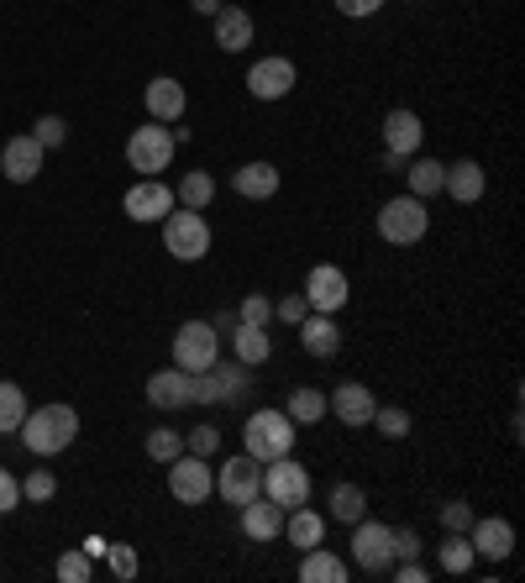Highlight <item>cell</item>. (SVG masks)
Segmentation results:
<instances>
[{"instance_id": "45", "label": "cell", "mask_w": 525, "mask_h": 583, "mask_svg": "<svg viewBox=\"0 0 525 583\" xmlns=\"http://www.w3.org/2000/svg\"><path fill=\"white\" fill-rule=\"evenodd\" d=\"M473 525V510H467V500H446L442 504V531H467Z\"/></svg>"}, {"instance_id": "42", "label": "cell", "mask_w": 525, "mask_h": 583, "mask_svg": "<svg viewBox=\"0 0 525 583\" xmlns=\"http://www.w3.org/2000/svg\"><path fill=\"white\" fill-rule=\"evenodd\" d=\"M32 137H38L42 147H63V142H69V126H63V116H38Z\"/></svg>"}, {"instance_id": "49", "label": "cell", "mask_w": 525, "mask_h": 583, "mask_svg": "<svg viewBox=\"0 0 525 583\" xmlns=\"http://www.w3.org/2000/svg\"><path fill=\"white\" fill-rule=\"evenodd\" d=\"M189 6H195V17H216V11H222L226 0H189Z\"/></svg>"}, {"instance_id": "14", "label": "cell", "mask_w": 525, "mask_h": 583, "mask_svg": "<svg viewBox=\"0 0 525 583\" xmlns=\"http://www.w3.org/2000/svg\"><path fill=\"white\" fill-rule=\"evenodd\" d=\"M174 190H168V184L163 180H137L132 184V190H126V201H122V211L126 216H132V222H163V216H168V211H174Z\"/></svg>"}, {"instance_id": "31", "label": "cell", "mask_w": 525, "mask_h": 583, "mask_svg": "<svg viewBox=\"0 0 525 583\" xmlns=\"http://www.w3.org/2000/svg\"><path fill=\"white\" fill-rule=\"evenodd\" d=\"M284 416H289L295 426L326 421V395H321V389H310V383H300V389H289V405H284Z\"/></svg>"}, {"instance_id": "6", "label": "cell", "mask_w": 525, "mask_h": 583, "mask_svg": "<svg viewBox=\"0 0 525 583\" xmlns=\"http://www.w3.org/2000/svg\"><path fill=\"white\" fill-rule=\"evenodd\" d=\"M262 500H274L289 515L295 504H310V468L295 463L289 452L274 458V463H262Z\"/></svg>"}, {"instance_id": "12", "label": "cell", "mask_w": 525, "mask_h": 583, "mask_svg": "<svg viewBox=\"0 0 525 583\" xmlns=\"http://www.w3.org/2000/svg\"><path fill=\"white\" fill-rule=\"evenodd\" d=\"M295 84H300V74H295V63L284 59V53L258 59L253 69H247V95H253V101H284Z\"/></svg>"}, {"instance_id": "32", "label": "cell", "mask_w": 525, "mask_h": 583, "mask_svg": "<svg viewBox=\"0 0 525 583\" xmlns=\"http://www.w3.org/2000/svg\"><path fill=\"white\" fill-rule=\"evenodd\" d=\"M174 201H179L184 211H205V205L216 201V180H210L205 168H189L179 180V190H174Z\"/></svg>"}, {"instance_id": "46", "label": "cell", "mask_w": 525, "mask_h": 583, "mask_svg": "<svg viewBox=\"0 0 525 583\" xmlns=\"http://www.w3.org/2000/svg\"><path fill=\"white\" fill-rule=\"evenodd\" d=\"M17 504H21V479H17V473H6V468H0V515H11Z\"/></svg>"}, {"instance_id": "36", "label": "cell", "mask_w": 525, "mask_h": 583, "mask_svg": "<svg viewBox=\"0 0 525 583\" xmlns=\"http://www.w3.org/2000/svg\"><path fill=\"white\" fill-rule=\"evenodd\" d=\"M179 452H184V437H179V431H168V426L147 431V458H153V463H174Z\"/></svg>"}, {"instance_id": "1", "label": "cell", "mask_w": 525, "mask_h": 583, "mask_svg": "<svg viewBox=\"0 0 525 583\" xmlns=\"http://www.w3.org/2000/svg\"><path fill=\"white\" fill-rule=\"evenodd\" d=\"M17 437L27 442L32 458H59L80 437V416H74V405H42V410H27Z\"/></svg>"}, {"instance_id": "29", "label": "cell", "mask_w": 525, "mask_h": 583, "mask_svg": "<svg viewBox=\"0 0 525 583\" xmlns=\"http://www.w3.org/2000/svg\"><path fill=\"white\" fill-rule=\"evenodd\" d=\"M442 174H446V163L421 158V153L404 163V180H410V195H415V201H431V195H442Z\"/></svg>"}, {"instance_id": "48", "label": "cell", "mask_w": 525, "mask_h": 583, "mask_svg": "<svg viewBox=\"0 0 525 583\" xmlns=\"http://www.w3.org/2000/svg\"><path fill=\"white\" fill-rule=\"evenodd\" d=\"M394 579H400V583H425L431 573H425V567L415 563V558H410V563H400V567H394Z\"/></svg>"}, {"instance_id": "50", "label": "cell", "mask_w": 525, "mask_h": 583, "mask_svg": "<svg viewBox=\"0 0 525 583\" xmlns=\"http://www.w3.org/2000/svg\"><path fill=\"white\" fill-rule=\"evenodd\" d=\"M404 163H410V158H400V153H384V174H404Z\"/></svg>"}, {"instance_id": "33", "label": "cell", "mask_w": 525, "mask_h": 583, "mask_svg": "<svg viewBox=\"0 0 525 583\" xmlns=\"http://www.w3.org/2000/svg\"><path fill=\"white\" fill-rule=\"evenodd\" d=\"M436 563H442V573H467V567L478 563V552H473V542H467V531H446V542L436 546Z\"/></svg>"}, {"instance_id": "5", "label": "cell", "mask_w": 525, "mask_h": 583, "mask_svg": "<svg viewBox=\"0 0 525 583\" xmlns=\"http://www.w3.org/2000/svg\"><path fill=\"white\" fill-rule=\"evenodd\" d=\"M431 232V211H425V201H415V195H394V201H384V211H379V237L394 242V247H415V242Z\"/></svg>"}, {"instance_id": "34", "label": "cell", "mask_w": 525, "mask_h": 583, "mask_svg": "<svg viewBox=\"0 0 525 583\" xmlns=\"http://www.w3.org/2000/svg\"><path fill=\"white\" fill-rule=\"evenodd\" d=\"M21 421H27V395H21V383L0 379V437L21 431Z\"/></svg>"}, {"instance_id": "8", "label": "cell", "mask_w": 525, "mask_h": 583, "mask_svg": "<svg viewBox=\"0 0 525 583\" xmlns=\"http://www.w3.org/2000/svg\"><path fill=\"white\" fill-rule=\"evenodd\" d=\"M216 358H222V337H216L210 321H184L179 331H174V368L200 374V368H210Z\"/></svg>"}, {"instance_id": "7", "label": "cell", "mask_w": 525, "mask_h": 583, "mask_svg": "<svg viewBox=\"0 0 525 583\" xmlns=\"http://www.w3.org/2000/svg\"><path fill=\"white\" fill-rule=\"evenodd\" d=\"M247 389H253V379H247V362H210V368H200L195 374V405H237L247 400Z\"/></svg>"}, {"instance_id": "13", "label": "cell", "mask_w": 525, "mask_h": 583, "mask_svg": "<svg viewBox=\"0 0 525 583\" xmlns=\"http://www.w3.org/2000/svg\"><path fill=\"white\" fill-rule=\"evenodd\" d=\"M216 494H222L226 504H237L243 510L247 500H258L262 494V463L258 458H231V463H222V473H216Z\"/></svg>"}, {"instance_id": "44", "label": "cell", "mask_w": 525, "mask_h": 583, "mask_svg": "<svg viewBox=\"0 0 525 583\" xmlns=\"http://www.w3.org/2000/svg\"><path fill=\"white\" fill-rule=\"evenodd\" d=\"M389 546H394V563H410V558H421V536L404 525V531H389Z\"/></svg>"}, {"instance_id": "11", "label": "cell", "mask_w": 525, "mask_h": 583, "mask_svg": "<svg viewBox=\"0 0 525 583\" xmlns=\"http://www.w3.org/2000/svg\"><path fill=\"white\" fill-rule=\"evenodd\" d=\"M305 305L310 310H321V316H337L347 300H352V284H347V274L337 268V263H316L310 274H305Z\"/></svg>"}, {"instance_id": "38", "label": "cell", "mask_w": 525, "mask_h": 583, "mask_svg": "<svg viewBox=\"0 0 525 583\" xmlns=\"http://www.w3.org/2000/svg\"><path fill=\"white\" fill-rule=\"evenodd\" d=\"M105 558H111V573L122 583H132L142 573V563H137V546H126V542H116V546H105Z\"/></svg>"}, {"instance_id": "40", "label": "cell", "mask_w": 525, "mask_h": 583, "mask_svg": "<svg viewBox=\"0 0 525 583\" xmlns=\"http://www.w3.org/2000/svg\"><path fill=\"white\" fill-rule=\"evenodd\" d=\"M237 321L268 326V321H274V300H268V295H243V310H237Z\"/></svg>"}, {"instance_id": "41", "label": "cell", "mask_w": 525, "mask_h": 583, "mask_svg": "<svg viewBox=\"0 0 525 583\" xmlns=\"http://www.w3.org/2000/svg\"><path fill=\"white\" fill-rule=\"evenodd\" d=\"M90 573H95V567H90L84 552H63V558H59V579L63 583H90Z\"/></svg>"}, {"instance_id": "4", "label": "cell", "mask_w": 525, "mask_h": 583, "mask_svg": "<svg viewBox=\"0 0 525 583\" xmlns=\"http://www.w3.org/2000/svg\"><path fill=\"white\" fill-rule=\"evenodd\" d=\"M163 247H168L179 263H200L205 253H210V222H205L200 211L174 205V211L163 216Z\"/></svg>"}, {"instance_id": "22", "label": "cell", "mask_w": 525, "mask_h": 583, "mask_svg": "<svg viewBox=\"0 0 525 583\" xmlns=\"http://www.w3.org/2000/svg\"><path fill=\"white\" fill-rule=\"evenodd\" d=\"M210 21H216V48L222 53H247L253 48V17H247L243 6H222Z\"/></svg>"}, {"instance_id": "15", "label": "cell", "mask_w": 525, "mask_h": 583, "mask_svg": "<svg viewBox=\"0 0 525 583\" xmlns=\"http://www.w3.org/2000/svg\"><path fill=\"white\" fill-rule=\"evenodd\" d=\"M326 410H331V416H337L342 426H352V431H358V426H368V421H373V410H379V400L368 395V383L347 379V383H337V389L326 395Z\"/></svg>"}, {"instance_id": "30", "label": "cell", "mask_w": 525, "mask_h": 583, "mask_svg": "<svg viewBox=\"0 0 525 583\" xmlns=\"http://www.w3.org/2000/svg\"><path fill=\"white\" fill-rule=\"evenodd\" d=\"M326 504H331V521L352 525V521H363V515H368V489H363V483H337Z\"/></svg>"}, {"instance_id": "2", "label": "cell", "mask_w": 525, "mask_h": 583, "mask_svg": "<svg viewBox=\"0 0 525 583\" xmlns=\"http://www.w3.org/2000/svg\"><path fill=\"white\" fill-rule=\"evenodd\" d=\"M243 452L258 463H274L284 452H295V421L284 410H253L243 426Z\"/></svg>"}, {"instance_id": "9", "label": "cell", "mask_w": 525, "mask_h": 583, "mask_svg": "<svg viewBox=\"0 0 525 583\" xmlns=\"http://www.w3.org/2000/svg\"><path fill=\"white\" fill-rule=\"evenodd\" d=\"M389 531L394 525H384V521H352V563L363 567V573H389L394 567V546H389Z\"/></svg>"}, {"instance_id": "47", "label": "cell", "mask_w": 525, "mask_h": 583, "mask_svg": "<svg viewBox=\"0 0 525 583\" xmlns=\"http://www.w3.org/2000/svg\"><path fill=\"white\" fill-rule=\"evenodd\" d=\"M337 11H342V17H379L384 0H337Z\"/></svg>"}, {"instance_id": "23", "label": "cell", "mask_w": 525, "mask_h": 583, "mask_svg": "<svg viewBox=\"0 0 525 583\" xmlns=\"http://www.w3.org/2000/svg\"><path fill=\"white\" fill-rule=\"evenodd\" d=\"M279 531H284V510L274 500H247L243 504V536L247 542H279Z\"/></svg>"}, {"instance_id": "24", "label": "cell", "mask_w": 525, "mask_h": 583, "mask_svg": "<svg viewBox=\"0 0 525 583\" xmlns=\"http://www.w3.org/2000/svg\"><path fill=\"white\" fill-rule=\"evenodd\" d=\"M442 190L452 195L457 205H473V201H484V168L473 158H457V163H446V174H442Z\"/></svg>"}, {"instance_id": "10", "label": "cell", "mask_w": 525, "mask_h": 583, "mask_svg": "<svg viewBox=\"0 0 525 583\" xmlns=\"http://www.w3.org/2000/svg\"><path fill=\"white\" fill-rule=\"evenodd\" d=\"M168 494H174L179 504H205L210 494H216V473H210V463L195 458V452H179V458L168 463Z\"/></svg>"}, {"instance_id": "39", "label": "cell", "mask_w": 525, "mask_h": 583, "mask_svg": "<svg viewBox=\"0 0 525 583\" xmlns=\"http://www.w3.org/2000/svg\"><path fill=\"white\" fill-rule=\"evenodd\" d=\"M216 447H222V431L205 421V426H195L189 437H184V452H195V458H216Z\"/></svg>"}, {"instance_id": "21", "label": "cell", "mask_w": 525, "mask_h": 583, "mask_svg": "<svg viewBox=\"0 0 525 583\" xmlns=\"http://www.w3.org/2000/svg\"><path fill=\"white\" fill-rule=\"evenodd\" d=\"M231 190H237L243 201H274V195H279V168L253 158V163H243V168L231 174Z\"/></svg>"}, {"instance_id": "37", "label": "cell", "mask_w": 525, "mask_h": 583, "mask_svg": "<svg viewBox=\"0 0 525 583\" xmlns=\"http://www.w3.org/2000/svg\"><path fill=\"white\" fill-rule=\"evenodd\" d=\"M59 494V479L48 473V468H32L27 479H21V500H32V504H48Z\"/></svg>"}, {"instance_id": "20", "label": "cell", "mask_w": 525, "mask_h": 583, "mask_svg": "<svg viewBox=\"0 0 525 583\" xmlns=\"http://www.w3.org/2000/svg\"><path fill=\"white\" fill-rule=\"evenodd\" d=\"M142 105H147V116L153 121H179L184 105H189V95H184V84L174 80V74H158V80H147V90H142Z\"/></svg>"}, {"instance_id": "3", "label": "cell", "mask_w": 525, "mask_h": 583, "mask_svg": "<svg viewBox=\"0 0 525 583\" xmlns=\"http://www.w3.org/2000/svg\"><path fill=\"white\" fill-rule=\"evenodd\" d=\"M174 126H163V121H147L137 126L132 137H126V168H137L142 180H163V168L174 163Z\"/></svg>"}, {"instance_id": "17", "label": "cell", "mask_w": 525, "mask_h": 583, "mask_svg": "<svg viewBox=\"0 0 525 583\" xmlns=\"http://www.w3.org/2000/svg\"><path fill=\"white\" fill-rule=\"evenodd\" d=\"M147 405H158V410H184V405H195V374H184V368H158V374L147 379Z\"/></svg>"}, {"instance_id": "35", "label": "cell", "mask_w": 525, "mask_h": 583, "mask_svg": "<svg viewBox=\"0 0 525 583\" xmlns=\"http://www.w3.org/2000/svg\"><path fill=\"white\" fill-rule=\"evenodd\" d=\"M368 426H379L389 442H400V437H410V426H415V421H410V410H400V405H379Z\"/></svg>"}, {"instance_id": "28", "label": "cell", "mask_w": 525, "mask_h": 583, "mask_svg": "<svg viewBox=\"0 0 525 583\" xmlns=\"http://www.w3.org/2000/svg\"><path fill=\"white\" fill-rule=\"evenodd\" d=\"M347 573H352V567H347L337 552H326V546H310V552H305V563H300L305 583H347Z\"/></svg>"}, {"instance_id": "27", "label": "cell", "mask_w": 525, "mask_h": 583, "mask_svg": "<svg viewBox=\"0 0 525 583\" xmlns=\"http://www.w3.org/2000/svg\"><path fill=\"white\" fill-rule=\"evenodd\" d=\"M231 347H237V362L258 368V362H268V352H274V337H268V326L237 321V326H231Z\"/></svg>"}, {"instance_id": "19", "label": "cell", "mask_w": 525, "mask_h": 583, "mask_svg": "<svg viewBox=\"0 0 525 583\" xmlns=\"http://www.w3.org/2000/svg\"><path fill=\"white\" fill-rule=\"evenodd\" d=\"M42 153H48V147H42L32 132H27V137H11V142H6V153H0L6 180H11V184H32L42 174Z\"/></svg>"}, {"instance_id": "25", "label": "cell", "mask_w": 525, "mask_h": 583, "mask_svg": "<svg viewBox=\"0 0 525 583\" xmlns=\"http://www.w3.org/2000/svg\"><path fill=\"white\" fill-rule=\"evenodd\" d=\"M300 342L310 358H337L342 352V331H337V321L331 316H321V310H310L300 321Z\"/></svg>"}, {"instance_id": "43", "label": "cell", "mask_w": 525, "mask_h": 583, "mask_svg": "<svg viewBox=\"0 0 525 583\" xmlns=\"http://www.w3.org/2000/svg\"><path fill=\"white\" fill-rule=\"evenodd\" d=\"M305 316H310V305H305V295H284V300L274 305V321H284V326H300Z\"/></svg>"}, {"instance_id": "18", "label": "cell", "mask_w": 525, "mask_h": 583, "mask_svg": "<svg viewBox=\"0 0 525 583\" xmlns=\"http://www.w3.org/2000/svg\"><path fill=\"white\" fill-rule=\"evenodd\" d=\"M425 142V121L410 111V105H400V111H389L384 116V153H400V158H415Z\"/></svg>"}, {"instance_id": "16", "label": "cell", "mask_w": 525, "mask_h": 583, "mask_svg": "<svg viewBox=\"0 0 525 583\" xmlns=\"http://www.w3.org/2000/svg\"><path fill=\"white\" fill-rule=\"evenodd\" d=\"M467 542H473V552H478V558H488V563H505L509 552H515V525L500 521V515H473V525H467Z\"/></svg>"}, {"instance_id": "26", "label": "cell", "mask_w": 525, "mask_h": 583, "mask_svg": "<svg viewBox=\"0 0 525 583\" xmlns=\"http://www.w3.org/2000/svg\"><path fill=\"white\" fill-rule=\"evenodd\" d=\"M284 542L295 546V552H310V546H321V536H326V521L310 510V504H295L289 515H284V531H279Z\"/></svg>"}]
</instances>
